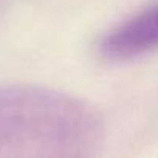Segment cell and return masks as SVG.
Returning a JSON list of instances; mask_svg holds the SVG:
<instances>
[{
    "mask_svg": "<svg viewBox=\"0 0 158 158\" xmlns=\"http://www.w3.org/2000/svg\"><path fill=\"white\" fill-rule=\"evenodd\" d=\"M102 124L87 102L40 87H0V158L95 155Z\"/></svg>",
    "mask_w": 158,
    "mask_h": 158,
    "instance_id": "obj_1",
    "label": "cell"
},
{
    "mask_svg": "<svg viewBox=\"0 0 158 158\" xmlns=\"http://www.w3.org/2000/svg\"><path fill=\"white\" fill-rule=\"evenodd\" d=\"M155 48H158V2L112 30L101 44L102 56L110 60L138 57Z\"/></svg>",
    "mask_w": 158,
    "mask_h": 158,
    "instance_id": "obj_2",
    "label": "cell"
}]
</instances>
